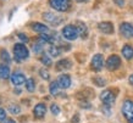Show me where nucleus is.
I'll return each instance as SVG.
<instances>
[{"label":"nucleus","instance_id":"nucleus-1","mask_svg":"<svg viewBox=\"0 0 133 123\" xmlns=\"http://www.w3.org/2000/svg\"><path fill=\"white\" fill-rule=\"evenodd\" d=\"M14 55H15V60L17 62H21V61H24L26 59H28L29 51L24 44L17 43L14 45Z\"/></svg>","mask_w":133,"mask_h":123},{"label":"nucleus","instance_id":"nucleus-2","mask_svg":"<svg viewBox=\"0 0 133 123\" xmlns=\"http://www.w3.org/2000/svg\"><path fill=\"white\" fill-rule=\"evenodd\" d=\"M122 113L128 123H133V101L126 100L122 105Z\"/></svg>","mask_w":133,"mask_h":123},{"label":"nucleus","instance_id":"nucleus-3","mask_svg":"<svg viewBox=\"0 0 133 123\" xmlns=\"http://www.w3.org/2000/svg\"><path fill=\"white\" fill-rule=\"evenodd\" d=\"M50 5L56 11L65 12L71 8V0H50Z\"/></svg>","mask_w":133,"mask_h":123},{"label":"nucleus","instance_id":"nucleus-4","mask_svg":"<svg viewBox=\"0 0 133 123\" xmlns=\"http://www.w3.org/2000/svg\"><path fill=\"white\" fill-rule=\"evenodd\" d=\"M62 36H64L65 39H67V40L77 39V37H78V32H77L76 26H72V24L65 26L64 29H62Z\"/></svg>","mask_w":133,"mask_h":123},{"label":"nucleus","instance_id":"nucleus-5","mask_svg":"<svg viewBox=\"0 0 133 123\" xmlns=\"http://www.w3.org/2000/svg\"><path fill=\"white\" fill-rule=\"evenodd\" d=\"M120 65H121V59L117 55H111L106 60V67H108L109 71H115V70H117V68L120 67Z\"/></svg>","mask_w":133,"mask_h":123},{"label":"nucleus","instance_id":"nucleus-6","mask_svg":"<svg viewBox=\"0 0 133 123\" xmlns=\"http://www.w3.org/2000/svg\"><path fill=\"white\" fill-rule=\"evenodd\" d=\"M92 70H94V71H101L103 70V67H104V56L101 55V54H97V55L93 56L92 59Z\"/></svg>","mask_w":133,"mask_h":123},{"label":"nucleus","instance_id":"nucleus-7","mask_svg":"<svg viewBox=\"0 0 133 123\" xmlns=\"http://www.w3.org/2000/svg\"><path fill=\"white\" fill-rule=\"evenodd\" d=\"M100 99L106 106H110V105H112V104L115 102L116 96H115V94H114L111 90H104L100 94Z\"/></svg>","mask_w":133,"mask_h":123},{"label":"nucleus","instance_id":"nucleus-8","mask_svg":"<svg viewBox=\"0 0 133 123\" xmlns=\"http://www.w3.org/2000/svg\"><path fill=\"white\" fill-rule=\"evenodd\" d=\"M120 32L125 38L131 39L133 38V24L128 23V22H123L120 24Z\"/></svg>","mask_w":133,"mask_h":123},{"label":"nucleus","instance_id":"nucleus-9","mask_svg":"<svg viewBox=\"0 0 133 123\" xmlns=\"http://www.w3.org/2000/svg\"><path fill=\"white\" fill-rule=\"evenodd\" d=\"M43 18H44L46 22H49V23L54 24V26H57V24H60L61 22H62V18L56 16V15L52 13V12H45V13H43Z\"/></svg>","mask_w":133,"mask_h":123},{"label":"nucleus","instance_id":"nucleus-10","mask_svg":"<svg viewBox=\"0 0 133 123\" xmlns=\"http://www.w3.org/2000/svg\"><path fill=\"white\" fill-rule=\"evenodd\" d=\"M57 84L61 89H67L71 85V78L69 74H61L57 79Z\"/></svg>","mask_w":133,"mask_h":123},{"label":"nucleus","instance_id":"nucleus-11","mask_svg":"<svg viewBox=\"0 0 133 123\" xmlns=\"http://www.w3.org/2000/svg\"><path fill=\"white\" fill-rule=\"evenodd\" d=\"M45 113H46V106L44 104H37L34 106V110H33V115L36 116L37 118H42L44 117Z\"/></svg>","mask_w":133,"mask_h":123},{"label":"nucleus","instance_id":"nucleus-12","mask_svg":"<svg viewBox=\"0 0 133 123\" xmlns=\"http://www.w3.org/2000/svg\"><path fill=\"white\" fill-rule=\"evenodd\" d=\"M98 28H99V31L105 34H111L114 33V24L111 22H100V23L98 24Z\"/></svg>","mask_w":133,"mask_h":123},{"label":"nucleus","instance_id":"nucleus-13","mask_svg":"<svg viewBox=\"0 0 133 123\" xmlns=\"http://www.w3.org/2000/svg\"><path fill=\"white\" fill-rule=\"evenodd\" d=\"M10 78H11V83L14 84V85H21V84H23L24 82H26V77H24V74L23 73H20V72L14 73Z\"/></svg>","mask_w":133,"mask_h":123},{"label":"nucleus","instance_id":"nucleus-14","mask_svg":"<svg viewBox=\"0 0 133 123\" xmlns=\"http://www.w3.org/2000/svg\"><path fill=\"white\" fill-rule=\"evenodd\" d=\"M32 29L34 31V32H38L41 33V34H44V33H46L49 31V28L45 26V24L43 23H39V22H34V23H32Z\"/></svg>","mask_w":133,"mask_h":123},{"label":"nucleus","instance_id":"nucleus-15","mask_svg":"<svg viewBox=\"0 0 133 123\" xmlns=\"http://www.w3.org/2000/svg\"><path fill=\"white\" fill-rule=\"evenodd\" d=\"M122 56L125 57L126 60H131L133 59V46L126 44L125 46L122 48Z\"/></svg>","mask_w":133,"mask_h":123},{"label":"nucleus","instance_id":"nucleus-16","mask_svg":"<svg viewBox=\"0 0 133 123\" xmlns=\"http://www.w3.org/2000/svg\"><path fill=\"white\" fill-rule=\"evenodd\" d=\"M71 66H72V62L67 59L60 60V61L56 64V68L57 70H60V71L61 70H69V68H71Z\"/></svg>","mask_w":133,"mask_h":123},{"label":"nucleus","instance_id":"nucleus-17","mask_svg":"<svg viewBox=\"0 0 133 123\" xmlns=\"http://www.w3.org/2000/svg\"><path fill=\"white\" fill-rule=\"evenodd\" d=\"M77 32H78V34L82 37V38H85L87 37V34H88V28H87V26H85L83 22H77Z\"/></svg>","mask_w":133,"mask_h":123},{"label":"nucleus","instance_id":"nucleus-18","mask_svg":"<svg viewBox=\"0 0 133 123\" xmlns=\"http://www.w3.org/2000/svg\"><path fill=\"white\" fill-rule=\"evenodd\" d=\"M0 78L1 79L10 78V68L8 65H0Z\"/></svg>","mask_w":133,"mask_h":123},{"label":"nucleus","instance_id":"nucleus-19","mask_svg":"<svg viewBox=\"0 0 133 123\" xmlns=\"http://www.w3.org/2000/svg\"><path fill=\"white\" fill-rule=\"evenodd\" d=\"M49 91H50V94H51L52 96H56L60 94V87H59L57 82H51V83H50Z\"/></svg>","mask_w":133,"mask_h":123},{"label":"nucleus","instance_id":"nucleus-20","mask_svg":"<svg viewBox=\"0 0 133 123\" xmlns=\"http://www.w3.org/2000/svg\"><path fill=\"white\" fill-rule=\"evenodd\" d=\"M26 89L29 91V93H33L36 90V82L33 78H29V79H26Z\"/></svg>","mask_w":133,"mask_h":123},{"label":"nucleus","instance_id":"nucleus-21","mask_svg":"<svg viewBox=\"0 0 133 123\" xmlns=\"http://www.w3.org/2000/svg\"><path fill=\"white\" fill-rule=\"evenodd\" d=\"M54 38H51V37L50 36H48V34H41V36H39V38H38V42H39V43H54Z\"/></svg>","mask_w":133,"mask_h":123},{"label":"nucleus","instance_id":"nucleus-22","mask_svg":"<svg viewBox=\"0 0 133 123\" xmlns=\"http://www.w3.org/2000/svg\"><path fill=\"white\" fill-rule=\"evenodd\" d=\"M60 54H61V50L57 46H55V45H51L49 48V55L51 56V57H57Z\"/></svg>","mask_w":133,"mask_h":123},{"label":"nucleus","instance_id":"nucleus-23","mask_svg":"<svg viewBox=\"0 0 133 123\" xmlns=\"http://www.w3.org/2000/svg\"><path fill=\"white\" fill-rule=\"evenodd\" d=\"M9 111L11 112L12 115H18L21 112V107L18 105H15V104H11L10 106H9Z\"/></svg>","mask_w":133,"mask_h":123},{"label":"nucleus","instance_id":"nucleus-24","mask_svg":"<svg viewBox=\"0 0 133 123\" xmlns=\"http://www.w3.org/2000/svg\"><path fill=\"white\" fill-rule=\"evenodd\" d=\"M0 59L3 60L4 62H6V64H9V62L11 61L10 55H9V52L6 51V50H1V51H0Z\"/></svg>","mask_w":133,"mask_h":123},{"label":"nucleus","instance_id":"nucleus-25","mask_svg":"<svg viewBox=\"0 0 133 123\" xmlns=\"http://www.w3.org/2000/svg\"><path fill=\"white\" fill-rule=\"evenodd\" d=\"M41 61L42 62H43V64H44V66H51V59H50V57H49L48 55H43L41 57Z\"/></svg>","mask_w":133,"mask_h":123},{"label":"nucleus","instance_id":"nucleus-26","mask_svg":"<svg viewBox=\"0 0 133 123\" xmlns=\"http://www.w3.org/2000/svg\"><path fill=\"white\" fill-rule=\"evenodd\" d=\"M50 111H51V113L54 116H57V115H60V107L57 106L56 104H52L51 106H50Z\"/></svg>","mask_w":133,"mask_h":123},{"label":"nucleus","instance_id":"nucleus-27","mask_svg":"<svg viewBox=\"0 0 133 123\" xmlns=\"http://www.w3.org/2000/svg\"><path fill=\"white\" fill-rule=\"evenodd\" d=\"M93 82L97 84V87H104L105 85V80L101 78V77H95L93 78Z\"/></svg>","mask_w":133,"mask_h":123},{"label":"nucleus","instance_id":"nucleus-28","mask_svg":"<svg viewBox=\"0 0 133 123\" xmlns=\"http://www.w3.org/2000/svg\"><path fill=\"white\" fill-rule=\"evenodd\" d=\"M33 51L36 52V54L42 52V51H43V44L39 43V42H38L37 44H34V45H33Z\"/></svg>","mask_w":133,"mask_h":123},{"label":"nucleus","instance_id":"nucleus-29","mask_svg":"<svg viewBox=\"0 0 133 123\" xmlns=\"http://www.w3.org/2000/svg\"><path fill=\"white\" fill-rule=\"evenodd\" d=\"M39 74H41V77L43 78V79H49V77H50V74H49V72L45 70V68H42L41 71H39Z\"/></svg>","mask_w":133,"mask_h":123},{"label":"nucleus","instance_id":"nucleus-30","mask_svg":"<svg viewBox=\"0 0 133 123\" xmlns=\"http://www.w3.org/2000/svg\"><path fill=\"white\" fill-rule=\"evenodd\" d=\"M6 119V111L4 108H0V122H4Z\"/></svg>","mask_w":133,"mask_h":123},{"label":"nucleus","instance_id":"nucleus-31","mask_svg":"<svg viewBox=\"0 0 133 123\" xmlns=\"http://www.w3.org/2000/svg\"><path fill=\"white\" fill-rule=\"evenodd\" d=\"M18 38H20V40L21 42H23V43H27V42H28V37L26 36V34H24V33H18Z\"/></svg>","mask_w":133,"mask_h":123},{"label":"nucleus","instance_id":"nucleus-32","mask_svg":"<svg viewBox=\"0 0 133 123\" xmlns=\"http://www.w3.org/2000/svg\"><path fill=\"white\" fill-rule=\"evenodd\" d=\"M114 3L117 5V6H120V8H122L123 5H125V0H114Z\"/></svg>","mask_w":133,"mask_h":123},{"label":"nucleus","instance_id":"nucleus-33","mask_svg":"<svg viewBox=\"0 0 133 123\" xmlns=\"http://www.w3.org/2000/svg\"><path fill=\"white\" fill-rule=\"evenodd\" d=\"M81 107H83V108H89V107H90V104L89 102H82Z\"/></svg>","mask_w":133,"mask_h":123},{"label":"nucleus","instance_id":"nucleus-34","mask_svg":"<svg viewBox=\"0 0 133 123\" xmlns=\"http://www.w3.org/2000/svg\"><path fill=\"white\" fill-rule=\"evenodd\" d=\"M4 123H16V122H15L14 119H11V118H10V119H5V121H4Z\"/></svg>","mask_w":133,"mask_h":123},{"label":"nucleus","instance_id":"nucleus-35","mask_svg":"<svg viewBox=\"0 0 133 123\" xmlns=\"http://www.w3.org/2000/svg\"><path fill=\"white\" fill-rule=\"evenodd\" d=\"M129 83H131V84L133 85V74L129 76Z\"/></svg>","mask_w":133,"mask_h":123},{"label":"nucleus","instance_id":"nucleus-36","mask_svg":"<svg viewBox=\"0 0 133 123\" xmlns=\"http://www.w3.org/2000/svg\"><path fill=\"white\" fill-rule=\"evenodd\" d=\"M77 3H87V1H88V0H76Z\"/></svg>","mask_w":133,"mask_h":123}]
</instances>
